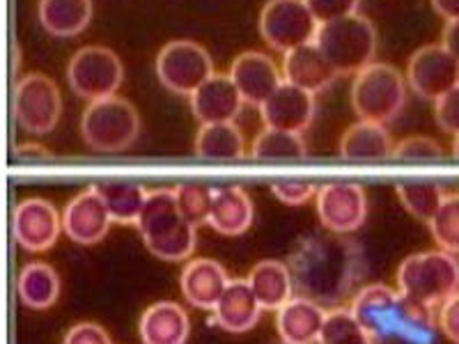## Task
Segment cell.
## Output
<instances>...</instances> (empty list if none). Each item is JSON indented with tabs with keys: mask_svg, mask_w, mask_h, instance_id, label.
<instances>
[{
	"mask_svg": "<svg viewBox=\"0 0 459 344\" xmlns=\"http://www.w3.org/2000/svg\"><path fill=\"white\" fill-rule=\"evenodd\" d=\"M287 264L299 297L333 308L354 292L366 273L363 248L347 235L329 229L303 236Z\"/></svg>",
	"mask_w": 459,
	"mask_h": 344,
	"instance_id": "obj_1",
	"label": "cell"
},
{
	"mask_svg": "<svg viewBox=\"0 0 459 344\" xmlns=\"http://www.w3.org/2000/svg\"><path fill=\"white\" fill-rule=\"evenodd\" d=\"M350 310L375 340H400L407 344H432L437 314L418 308L400 289L372 282L360 287Z\"/></svg>",
	"mask_w": 459,
	"mask_h": 344,
	"instance_id": "obj_2",
	"label": "cell"
},
{
	"mask_svg": "<svg viewBox=\"0 0 459 344\" xmlns=\"http://www.w3.org/2000/svg\"><path fill=\"white\" fill-rule=\"evenodd\" d=\"M136 228L147 251L159 260L184 262L195 251V225L179 211L175 188H157L147 194Z\"/></svg>",
	"mask_w": 459,
	"mask_h": 344,
	"instance_id": "obj_3",
	"label": "cell"
},
{
	"mask_svg": "<svg viewBox=\"0 0 459 344\" xmlns=\"http://www.w3.org/2000/svg\"><path fill=\"white\" fill-rule=\"evenodd\" d=\"M395 282L400 294L437 314L438 308L459 289V262L453 253L423 251L404 257L397 266Z\"/></svg>",
	"mask_w": 459,
	"mask_h": 344,
	"instance_id": "obj_4",
	"label": "cell"
},
{
	"mask_svg": "<svg viewBox=\"0 0 459 344\" xmlns=\"http://www.w3.org/2000/svg\"><path fill=\"white\" fill-rule=\"evenodd\" d=\"M315 44L338 76H356L375 63L377 28L363 14H350L322 23Z\"/></svg>",
	"mask_w": 459,
	"mask_h": 344,
	"instance_id": "obj_5",
	"label": "cell"
},
{
	"mask_svg": "<svg viewBox=\"0 0 459 344\" xmlns=\"http://www.w3.org/2000/svg\"><path fill=\"white\" fill-rule=\"evenodd\" d=\"M81 136L90 150L101 154L125 151L141 136V113L120 94L90 101L81 115Z\"/></svg>",
	"mask_w": 459,
	"mask_h": 344,
	"instance_id": "obj_6",
	"label": "cell"
},
{
	"mask_svg": "<svg viewBox=\"0 0 459 344\" xmlns=\"http://www.w3.org/2000/svg\"><path fill=\"white\" fill-rule=\"evenodd\" d=\"M407 76L388 63H372L351 81V108L360 120L388 125L407 106Z\"/></svg>",
	"mask_w": 459,
	"mask_h": 344,
	"instance_id": "obj_7",
	"label": "cell"
},
{
	"mask_svg": "<svg viewBox=\"0 0 459 344\" xmlns=\"http://www.w3.org/2000/svg\"><path fill=\"white\" fill-rule=\"evenodd\" d=\"M125 81V64L108 47H83L67 64V83L81 99L97 101L117 94Z\"/></svg>",
	"mask_w": 459,
	"mask_h": 344,
	"instance_id": "obj_8",
	"label": "cell"
},
{
	"mask_svg": "<svg viewBox=\"0 0 459 344\" xmlns=\"http://www.w3.org/2000/svg\"><path fill=\"white\" fill-rule=\"evenodd\" d=\"M159 83L172 94L191 97L204 81L214 76V60L203 44L194 39H172L154 60Z\"/></svg>",
	"mask_w": 459,
	"mask_h": 344,
	"instance_id": "obj_9",
	"label": "cell"
},
{
	"mask_svg": "<svg viewBox=\"0 0 459 344\" xmlns=\"http://www.w3.org/2000/svg\"><path fill=\"white\" fill-rule=\"evenodd\" d=\"M319 26L306 0H266L257 22L266 47L281 53L315 42Z\"/></svg>",
	"mask_w": 459,
	"mask_h": 344,
	"instance_id": "obj_10",
	"label": "cell"
},
{
	"mask_svg": "<svg viewBox=\"0 0 459 344\" xmlns=\"http://www.w3.org/2000/svg\"><path fill=\"white\" fill-rule=\"evenodd\" d=\"M14 117L30 136H47L63 117V92L56 81L42 72L19 79L14 90Z\"/></svg>",
	"mask_w": 459,
	"mask_h": 344,
	"instance_id": "obj_11",
	"label": "cell"
},
{
	"mask_svg": "<svg viewBox=\"0 0 459 344\" xmlns=\"http://www.w3.org/2000/svg\"><path fill=\"white\" fill-rule=\"evenodd\" d=\"M407 83L420 99L437 101L459 85V63L444 44H428L411 53Z\"/></svg>",
	"mask_w": 459,
	"mask_h": 344,
	"instance_id": "obj_12",
	"label": "cell"
},
{
	"mask_svg": "<svg viewBox=\"0 0 459 344\" xmlns=\"http://www.w3.org/2000/svg\"><path fill=\"white\" fill-rule=\"evenodd\" d=\"M319 223L329 232L351 235L368 219L366 188L354 182H335L319 186L315 198Z\"/></svg>",
	"mask_w": 459,
	"mask_h": 344,
	"instance_id": "obj_13",
	"label": "cell"
},
{
	"mask_svg": "<svg viewBox=\"0 0 459 344\" xmlns=\"http://www.w3.org/2000/svg\"><path fill=\"white\" fill-rule=\"evenodd\" d=\"M16 244L28 253H47L60 239L63 214H57L53 202L44 198H26L16 204L12 216Z\"/></svg>",
	"mask_w": 459,
	"mask_h": 344,
	"instance_id": "obj_14",
	"label": "cell"
},
{
	"mask_svg": "<svg viewBox=\"0 0 459 344\" xmlns=\"http://www.w3.org/2000/svg\"><path fill=\"white\" fill-rule=\"evenodd\" d=\"M113 223L115 220L104 198L97 194L94 186L74 195L63 211L65 235L79 245H94L104 241Z\"/></svg>",
	"mask_w": 459,
	"mask_h": 344,
	"instance_id": "obj_15",
	"label": "cell"
},
{
	"mask_svg": "<svg viewBox=\"0 0 459 344\" xmlns=\"http://www.w3.org/2000/svg\"><path fill=\"white\" fill-rule=\"evenodd\" d=\"M230 76L239 88L246 104L260 108L282 83V69L278 67L272 56L262 51H244L232 60Z\"/></svg>",
	"mask_w": 459,
	"mask_h": 344,
	"instance_id": "obj_16",
	"label": "cell"
},
{
	"mask_svg": "<svg viewBox=\"0 0 459 344\" xmlns=\"http://www.w3.org/2000/svg\"><path fill=\"white\" fill-rule=\"evenodd\" d=\"M317 94L306 92L292 83H282L276 92L260 106L264 126L303 133L308 131L317 113Z\"/></svg>",
	"mask_w": 459,
	"mask_h": 344,
	"instance_id": "obj_17",
	"label": "cell"
},
{
	"mask_svg": "<svg viewBox=\"0 0 459 344\" xmlns=\"http://www.w3.org/2000/svg\"><path fill=\"white\" fill-rule=\"evenodd\" d=\"M188 104L200 125H221L235 122L246 101L230 73H214L188 97Z\"/></svg>",
	"mask_w": 459,
	"mask_h": 344,
	"instance_id": "obj_18",
	"label": "cell"
},
{
	"mask_svg": "<svg viewBox=\"0 0 459 344\" xmlns=\"http://www.w3.org/2000/svg\"><path fill=\"white\" fill-rule=\"evenodd\" d=\"M230 280L223 266L212 257H195L184 264V271L179 276L182 294L194 308L214 310L219 298L228 289Z\"/></svg>",
	"mask_w": 459,
	"mask_h": 344,
	"instance_id": "obj_19",
	"label": "cell"
},
{
	"mask_svg": "<svg viewBox=\"0 0 459 344\" xmlns=\"http://www.w3.org/2000/svg\"><path fill=\"white\" fill-rule=\"evenodd\" d=\"M282 79L285 83H292L306 92L319 94L329 90L338 73L324 57L319 47L315 42L303 44V47L292 48V51L282 53Z\"/></svg>",
	"mask_w": 459,
	"mask_h": 344,
	"instance_id": "obj_20",
	"label": "cell"
},
{
	"mask_svg": "<svg viewBox=\"0 0 459 344\" xmlns=\"http://www.w3.org/2000/svg\"><path fill=\"white\" fill-rule=\"evenodd\" d=\"M326 310L310 298L294 297L276 313V331L282 344H317Z\"/></svg>",
	"mask_w": 459,
	"mask_h": 344,
	"instance_id": "obj_21",
	"label": "cell"
},
{
	"mask_svg": "<svg viewBox=\"0 0 459 344\" xmlns=\"http://www.w3.org/2000/svg\"><path fill=\"white\" fill-rule=\"evenodd\" d=\"M262 310L264 308L253 294L248 280L237 278V280H230L228 289L219 298L212 313H214L216 326H221L228 333H248L260 322Z\"/></svg>",
	"mask_w": 459,
	"mask_h": 344,
	"instance_id": "obj_22",
	"label": "cell"
},
{
	"mask_svg": "<svg viewBox=\"0 0 459 344\" xmlns=\"http://www.w3.org/2000/svg\"><path fill=\"white\" fill-rule=\"evenodd\" d=\"M143 344H186L191 319L175 301H157L143 313L138 323Z\"/></svg>",
	"mask_w": 459,
	"mask_h": 344,
	"instance_id": "obj_23",
	"label": "cell"
},
{
	"mask_svg": "<svg viewBox=\"0 0 459 344\" xmlns=\"http://www.w3.org/2000/svg\"><path fill=\"white\" fill-rule=\"evenodd\" d=\"M255 219L251 195L241 186H219L212 195L209 225L223 236H239L248 232Z\"/></svg>",
	"mask_w": 459,
	"mask_h": 344,
	"instance_id": "obj_24",
	"label": "cell"
},
{
	"mask_svg": "<svg viewBox=\"0 0 459 344\" xmlns=\"http://www.w3.org/2000/svg\"><path fill=\"white\" fill-rule=\"evenodd\" d=\"M248 285L260 305L269 313H278L290 298H294V278L287 262L262 260L248 273Z\"/></svg>",
	"mask_w": 459,
	"mask_h": 344,
	"instance_id": "obj_25",
	"label": "cell"
},
{
	"mask_svg": "<svg viewBox=\"0 0 459 344\" xmlns=\"http://www.w3.org/2000/svg\"><path fill=\"white\" fill-rule=\"evenodd\" d=\"M393 142L386 125L359 120L350 129H344L338 151L347 161H381L393 157Z\"/></svg>",
	"mask_w": 459,
	"mask_h": 344,
	"instance_id": "obj_26",
	"label": "cell"
},
{
	"mask_svg": "<svg viewBox=\"0 0 459 344\" xmlns=\"http://www.w3.org/2000/svg\"><path fill=\"white\" fill-rule=\"evenodd\" d=\"M94 16L92 0H39L37 19L53 37H76L90 26Z\"/></svg>",
	"mask_w": 459,
	"mask_h": 344,
	"instance_id": "obj_27",
	"label": "cell"
},
{
	"mask_svg": "<svg viewBox=\"0 0 459 344\" xmlns=\"http://www.w3.org/2000/svg\"><path fill=\"white\" fill-rule=\"evenodd\" d=\"M194 151L207 161H237L246 154L244 133L235 122L200 125L195 133Z\"/></svg>",
	"mask_w": 459,
	"mask_h": 344,
	"instance_id": "obj_28",
	"label": "cell"
},
{
	"mask_svg": "<svg viewBox=\"0 0 459 344\" xmlns=\"http://www.w3.org/2000/svg\"><path fill=\"white\" fill-rule=\"evenodd\" d=\"M19 298L30 310H48L60 298V276L47 262H30L19 273Z\"/></svg>",
	"mask_w": 459,
	"mask_h": 344,
	"instance_id": "obj_29",
	"label": "cell"
},
{
	"mask_svg": "<svg viewBox=\"0 0 459 344\" xmlns=\"http://www.w3.org/2000/svg\"><path fill=\"white\" fill-rule=\"evenodd\" d=\"M92 186L104 198L115 223L136 225L143 204L147 200V194H150L145 186L136 182H122V179H104V182H97Z\"/></svg>",
	"mask_w": 459,
	"mask_h": 344,
	"instance_id": "obj_30",
	"label": "cell"
},
{
	"mask_svg": "<svg viewBox=\"0 0 459 344\" xmlns=\"http://www.w3.org/2000/svg\"><path fill=\"white\" fill-rule=\"evenodd\" d=\"M251 157L260 161H294L308 157L303 133L264 126L251 145Z\"/></svg>",
	"mask_w": 459,
	"mask_h": 344,
	"instance_id": "obj_31",
	"label": "cell"
},
{
	"mask_svg": "<svg viewBox=\"0 0 459 344\" xmlns=\"http://www.w3.org/2000/svg\"><path fill=\"white\" fill-rule=\"evenodd\" d=\"M395 194L409 214L416 216L418 220H425V223H429V220L434 219L438 207H441L444 200L448 198L446 188L441 186V184L434 182L395 184Z\"/></svg>",
	"mask_w": 459,
	"mask_h": 344,
	"instance_id": "obj_32",
	"label": "cell"
},
{
	"mask_svg": "<svg viewBox=\"0 0 459 344\" xmlns=\"http://www.w3.org/2000/svg\"><path fill=\"white\" fill-rule=\"evenodd\" d=\"M375 335L356 319L350 308H333L326 313L317 344H375Z\"/></svg>",
	"mask_w": 459,
	"mask_h": 344,
	"instance_id": "obj_33",
	"label": "cell"
},
{
	"mask_svg": "<svg viewBox=\"0 0 459 344\" xmlns=\"http://www.w3.org/2000/svg\"><path fill=\"white\" fill-rule=\"evenodd\" d=\"M428 225L434 244L441 251L459 255V194H448V198L444 200V204L438 207Z\"/></svg>",
	"mask_w": 459,
	"mask_h": 344,
	"instance_id": "obj_34",
	"label": "cell"
},
{
	"mask_svg": "<svg viewBox=\"0 0 459 344\" xmlns=\"http://www.w3.org/2000/svg\"><path fill=\"white\" fill-rule=\"evenodd\" d=\"M175 195H178L179 211H182L184 219L191 220L195 228L203 223H209L214 188L203 186V184H182V186L175 188Z\"/></svg>",
	"mask_w": 459,
	"mask_h": 344,
	"instance_id": "obj_35",
	"label": "cell"
},
{
	"mask_svg": "<svg viewBox=\"0 0 459 344\" xmlns=\"http://www.w3.org/2000/svg\"><path fill=\"white\" fill-rule=\"evenodd\" d=\"M444 157L446 150L434 138L411 136L395 142L391 159H395V161H437V159Z\"/></svg>",
	"mask_w": 459,
	"mask_h": 344,
	"instance_id": "obj_36",
	"label": "cell"
},
{
	"mask_svg": "<svg viewBox=\"0 0 459 344\" xmlns=\"http://www.w3.org/2000/svg\"><path fill=\"white\" fill-rule=\"evenodd\" d=\"M319 186L313 182H303V179H281V182L272 184L273 198L281 200L287 207H301V204L310 202L317 198Z\"/></svg>",
	"mask_w": 459,
	"mask_h": 344,
	"instance_id": "obj_37",
	"label": "cell"
},
{
	"mask_svg": "<svg viewBox=\"0 0 459 344\" xmlns=\"http://www.w3.org/2000/svg\"><path fill=\"white\" fill-rule=\"evenodd\" d=\"M434 117H437L438 129L457 136L459 133V85H455L450 92H446L441 99L434 101Z\"/></svg>",
	"mask_w": 459,
	"mask_h": 344,
	"instance_id": "obj_38",
	"label": "cell"
},
{
	"mask_svg": "<svg viewBox=\"0 0 459 344\" xmlns=\"http://www.w3.org/2000/svg\"><path fill=\"white\" fill-rule=\"evenodd\" d=\"M319 23H329L359 12L360 0H306Z\"/></svg>",
	"mask_w": 459,
	"mask_h": 344,
	"instance_id": "obj_39",
	"label": "cell"
},
{
	"mask_svg": "<svg viewBox=\"0 0 459 344\" xmlns=\"http://www.w3.org/2000/svg\"><path fill=\"white\" fill-rule=\"evenodd\" d=\"M63 344H113L110 335L104 326L94 322L74 323L72 329L65 333Z\"/></svg>",
	"mask_w": 459,
	"mask_h": 344,
	"instance_id": "obj_40",
	"label": "cell"
},
{
	"mask_svg": "<svg viewBox=\"0 0 459 344\" xmlns=\"http://www.w3.org/2000/svg\"><path fill=\"white\" fill-rule=\"evenodd\" d=\"M437 326L453 344H459V289L438 308Z\"/></svg>",
	"mask_w": 459,
	"mask_h": 344,
	"instance_id": "obj_41",
	"label": "cell"
},
{
	"mask_svg": "<svg viewBox=\"0 0 459 344\" xmlns=\"http://www.w3.org/2000/svg\"><path fill=\"white\" fill-rule=\"evenodd\" d=\"M441 44H444V47L453 53L455 60L459 63V19L446 23L444 35H441Z\"/></svg>",
	"mask_w": 459,
	"mask_h": 344,
	"instance_id": "obj_42",
	"label": "cell"
},
{
	"mask_svg": "<svg viewBox=\"0 0 459 344\" xmlns=\"http://www.w3.org/2000/svg\"><path fill=\"white\" fill-rule=\"evenodd\" d=\"M441 19H446V23L459 19V0H429Z\"/></svg>",
	"mask_w": 459,
	"mask_h": 344,
	"instance_id": "obj_43",
	"label": "cell"
},
{
	"mask_svg": "<svg viewBox=\"0 0 459 344\" xmlns=\"http://www.w3.org/2000/svg\"><path fill=\"white\" fill-rule=\"evenodd\" d=\"M51 151L47 150L39 142H23V145L16 147V157L22 159V161H28V159H48Z\"/></svg>",
	"mask_w": 459,
	"mask_h": 344,
	"instance_id": "obj_44",
	"label": "cell"
},
{
	"mask_svg": "<svg viewBox=\"0 0 459 344\" xmlns=\"http://www.w3.org/2000/svg\"><path fill=\"white\" fill-rule=\"evenodd\" d=\"M453 157L459 159V133L453 138Z\"/></svg>",
	"mask_w": 459,
	"mask_h": 344,
	"instance_id": "obj_45",
	"label": "cell"
}]
</instances>
